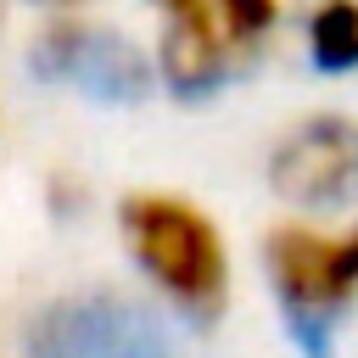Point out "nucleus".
<instances>
[{
	"instance_id": "f257e3e1",
	"label": "nucleus",
	"mask_w": 358,
	"mask_h": 358,
	"mask_svg": "<svg viewBox=\"0 0 358 358\" xmlns=\"http://www.w3.org/2000/svg\"><path fill=\"white\" fill-rule=\"evenodd\" d=\"M117 235L129 257L145 268V280L190 319L213 324L229 302V252L213 229V218L168 190H129L117 201Z\"/></svg>"
},
{
	"instance_id": "f03ea898",
	"label": "nucleus",
	"mask_w": 358,
	"mask_h": 358,
	"mask_svg": "<svg viewBox=\"0 0 358 358\" xmlns=\"http://www.w3.org/2000/svg\"><path fill=\"white\" fill-rule=\"evenodd\" d=\"M28 358H173L168 330L123 291H67L45 302L22 330Z\"/></svg>"
},
{
	"instance_id": "7ed1b4c3",
	"label": "nucleus",
	"mask_w": 358,
	"mask_h": 358,
	"mask_svg": "<svg viewBox=\"0 0 358 358\" xmlns=\"http://www.w3.org/2000/svg\"><path fill=\"white\" fill-rule=\"evenodd\" d=\"M28 73L45 84H67L106 106L140 101L157 78L151 56L134 39H123L106 22H84V17H56L50 28H39L28 45Z\"/></svg>"
},
{
	"instance_id": "20e7f679",
	"label": "nucleus",
	"mask_w": 358,
	"mask_h": 358,
	"mask_svg": "<svg viewBox=\"0 0 358 358\" xmlns=\"http://www.w3.org/2000/svg\"><path fill=\"white\" fill-rule=\"evenodd\" d=\"M263 257H268V280L285 313L336 319V308H347L358 291V224L352 229L280 224L263 241Z\"/></svg>"
},
{
	"instance_id": "39448f33",
	"label": "nucleus",
	"mask_w": 358,
	"mask_h": 358,
	"mask_svg": "<svg viewBox=\"0 0 358 358\" xmlns=\"http://www.w3.org/2000/svg\"><path fill=\"white\" fill-rule=\"evenodd\" d=\"M268 185L296 207L358 201V123L341 112H319L296 123L268 157Z\"/></svg>"
},
{
	"instance_id": "423d86ee",
	"label": "nucleus",
	"mask_w": 358,
	"mask_h": 358,
	"mask_svg": "<svg viewBox=\"0 0 358 358\" xmlns=\"http://www.w3.org/2000/svg\"><path fill=\"white\" fill-rule=\"evenodd\" d=\"M162 45H157V73L173 95L185 101H201L213 90L229 84L235 73V39L229 28L218 22V6L213 0H179V6H162Z\"/></svg>"
},
{
	"instance_id": "0eeeda50",
	"label": "nucleus",
	"mask_w": 358,
	"mask_h": 358,
	"mask_svg": "<svg viewBox=\"0 0 358 358\" xmlns=\"http://www.w3.org/2000/svg\"><path fill=\"white\" fill-rule=\"evenodd\" d=\"M308 56L324 73H352L358 67V0H324L308 17Z\"/></svg>"
},
{
	"instance_id": "6e6552de",
	"label": "nucleus",
	"mask_w": 358,
	"mask_h": 358,
	"mask_svg": "<svg viewBox=\"0 0 358 358\" xmlns=\"http://www.w3.org/2000/svg\"><path fill=\"white\" fill-rule=\"evenodd\" d=\"M218 6V22L229 28V39L246 50V45H257L274 22H280V0H213Z\"/></svg>"
},
{
	"instance_id": "1a4fd4ad",
	"label": "nucleus",
	"mask_w": 358,
	"mask_h": 358,
	"mask_svg": "<svg viewBox=\"0 0 358 358\" xmlns=\"http://www.w3.org/2000/svg\"><path fill=\"white\" fill-rule=\"evenodd\" d=\"M285 324H291V336H296L302 358H336V347H330V319H302V313H285Z\"/></svg>"
},
{
	"instance_id": "9d476101",
	"label": "nucleus",
	"mask_w": 358,
	"mask_h": 358,
	"mask_svg": "<svg viewBox=\"0 0 358 358\" xmlns=\"http://www.w3.org/2000/svg\"><path fill=\"white\" fill-rule=\"evenodd\" d=\"M162 6H179V0H162Z\"/></svg>"
}]
</instances>
